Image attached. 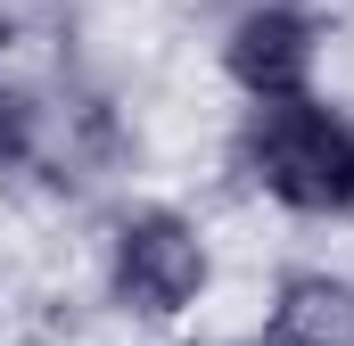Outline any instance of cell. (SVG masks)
Masks as SVG:
<instances>
[{
    "label": "cell",
    "mask_w": 354,
    "mask_h": 346,
    "mask_svg": "<svg viewBox=\"0 0 354 346\" xmlns=\"http://www.w3.org/2000/svg\"><path fill=\"white\" fill-rule=\"evenodd\" d=\"M256 346H354V272H338V264H288L264 297Z\"/></svg>",
    "instance_id": "obj_4"
},
{
    "label": "cell",
    "mask_w": 354,
    "mask_h": 346,
    "mask_svg": "<svg viewBox=\"0 0 354 346\" xmlns=\"http://www.w3.org/2000/svg\"><path fill=\"white\" fill-rule=\"evenodd\" d=\"M50 149H58V107H50V91L0 75V181L41 173V165H50Z\"/></svg>",
    "instance_id": "obj_5"
},
{
    "label": "cell",
    "mask_w": 354,
    "mask_h": 346,
    "mask_svg": "<svg viewBox=\"0 0 354 346\" xmlns=\"http://www.w3.org/2000/svg\"><path fill=\"white\" fill-rule=\"evenodd\" d=\"M214 289V239L174 198H132L107 215L99 239V297L132 330H181Z\"/></svg>",
    "instance_id": "obj_2"
},
{
    "label": "cell",
    "mask_w": 354,
    "mask_h": 346,
    "mask_svg": "<svg viewBox=\"0 0 354 346\" xmlns=\"http://www.w3.org/2000/svg\"><path fill=\"white\" fill-rule=\"evenodd\" d=\"M322 8L313 0H239L223 17L214 66L239 91V107H280V99H313L322 91Z\"/></svg>",
    "instance_id": "obj_3"
},
{
    "label": "cell",
    "mask_w": 354,
    "mask_h": 346,
    "mask_svg": "<svg viewBox=\"0 0 354 346\" xmlns=\"http://www.w3.org/2000/svg\"><path fill=\"white\" fill-rule=\"evenodd\" d=\"M17 42H25V17L0 0V75H8V58H17Z\"/></svg>",
    "instance_id": "obj_6"
},
{
    "label": "cell",
    "mask_w": 354,
    "mask_h": 346,
    "mask_svg": "<svg viewBox=\"0 0 354 346\" xmlns=\"http://www.w3.org/2000/svg\"><path fill=\"white\" fill-rule=\"evenodd\" d=\"M231 173L288 223H354V116L330 107L322 91L280 107H239Z\"/></svg>",
    "instance_id": "obj_1"
}]
</instances>
